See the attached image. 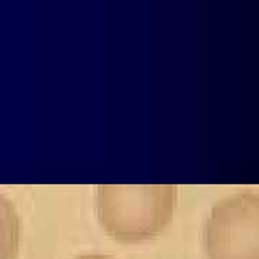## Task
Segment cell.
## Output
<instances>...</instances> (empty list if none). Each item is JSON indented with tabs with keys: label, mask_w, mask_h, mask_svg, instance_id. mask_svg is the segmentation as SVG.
I'll use <instances>...</instances> for the list:
<instances>
[{
	"label": "cell",
	"mask_w": 259,
	"mask_h": 259,
	"mask_svg": "<svg viewBox=\"0 0 259 259\" xmlns=\"http://www.w3.org/2000/svg\"><path fill=\"white\" fill-rule=\"evenodd\" d=\"M203 246L207 259H259V196L238 194L216 206Z\"/></svg>",
	"instance_id": "cell-2"
},
{
	"label": "cell",
	"mask_w": 259,
	"mask_h": 259,
	"mask_svg": "<svg viewBox=\"0 0 259 259\" xmlns=\"http://www.w3.org/2000/svg\"><path fill=\"white\" fill-rule=\"evenodd\" d=\"M20 248V221L13 204L0 194V259H15Z\"/></svg>",
	"instance_id": "cell-3"
},
{
	"label": "cell",
	"mask_w": 259,
	"mask_h": 259,
	"mask_svg": "<svg viewBox=\"0 0 259 259\" xmlns=\"http://www.w3.org/2000/svg\"><path fill=\"white\" fill-rule=\"evenodd\" d=\"M176 186L97 187L95 210L104 232L124 243L154 239L170 223L176 209Z\"/></svg>",
	"instance_id": "cell-1"
},
{
	"label": "cell",
	"mask_w": 259,
	"mask_h": 259,
	"mask_svg": "<svg viewBox=\"0 0 259 259\" xmlns=\"http://www.w3.org/2000/svg\"><path fill=\"white\" fill-rule=\"evenodd\" d=\"M72 259H115L110 255H102V253H85V255H78Z\"/></svg>",
	"instance_id": "cell-4"
}]
</instances>
